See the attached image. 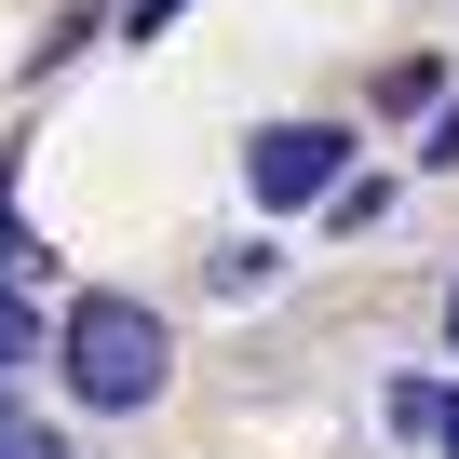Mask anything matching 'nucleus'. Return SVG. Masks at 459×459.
Wrapping results in <instances>:
<instances>
[{"mask_svg": "<svg viewBox=\"0 0 459 459\" xmlns=\"http://www.w3.org/2000/svg\"><path fill=\"white\" fill-rule=\"evenodd\" d=\"M0 459H68V432H14V446H0Z\"/></svg>", "mask_w": 459, "mask_h": 459, "instance_id": "6", "label": "nucleus"}, {"mask_svg": "<svg viewBox=\"0 0 459 459\" xmlns=\"http://www.w3.org/2000/svg\"><path fill=\"white\" fill-rule=\"evenodd\" d=\"M432 95H446V82H432V55H405V68H378V108H392V122H419Z\"/></svg>", "mask_w": 459, "mask_h": 459, "instance_id": "5", "label": "nucleus"}, {"mask_svg": "<svg viewBox=\"0 0 459 459\" xmlns=\"http://www.w3.org/2000/svg\"><path fill=\"white\" fill-rule=\"evenodd\" d=\"M378 419H392L405 446H446V392H432V378H392V405H378Z\"/></svg>", "mask_w": 459, "mask_h": 459, "instance_id": "3", "label": "nucleus"}, {"mask_svg": "<svg viewBox=\"0 0 459 459\" xmlns=\"http://www.w3.org/2000/svg\"><path fill=\"white\" fill-rule=\"evenodd\" d=\"M446 459H459V392H446Z\"/></svg>", "mask_w": 459, "mask_h": 459, "instance_id": "9", "label": "nucleus"}, {"mask_svg": "<svg viewBox=\"0 0 459 459\" xmlns=\"http://www.w3.org/2000/svg\"><path fill=\"white\" fill-rule=\"evenodd\" d=\"M14 432H28V405H14V378H0V446H14Z\"/></svg>", "mask_w": 459, "mask_h": 459, "instance_id": "7", "label": "nucleus"}, {"mask_svg": "<svg viewBox=\"0 0 459 459\" xmlns=\"http://www.w3.org/2000/svg\"><path fill=\"white\" fill-rule=\"evenodd\" d=\"M41 338H55V325H41V311H28V284H14V271H0V378H14V365H28V351H41Z\"/></svg>", "mask_w": 459, "mask_h": 459, "instance_id": "4", "label": "nucleus"}, {"mask_svg": "<svg viewBox=\"0 0 459 459\" xmlns=\"http://www.w3.org/2000/svg\"><path fill=\"white\" fill-rule=\"evenodd\" d=\"M351 162V135L338 122H271L257 149H244V189L271 203V216H298V203H325V176Z\"/></svg>", "mask_w": 459, "mask_h": 459, "instance_id": "2", "label": "nucleus"}, {"mask_svg": "<svg viewBox=\"0 0 459 459\" xmlns=\"http://www.w3.org/2000/svg\"><path fill=\"white\" fill-rule=\"evenodd\" d=\"M55 351H68V392H82L95 419H135V405H149V392L176 378V338H162V311H149V298H122V284L68 298Z\"/></svg>", "mask_w": 459, "mask_h": 459, "instance_id": "1", "label": "nucleus"}, {"mask_svg": "<svg viewBox=\"0 0 459 459\" xmlns=\"http://www.w3.org/2000/svg\"><path fill=\"white\" fill-rule=\"evenodd\" d=\"M432 162H459V108H446V122H432Z\"/></svg>", "mask_w": 459, "mask_h": 459, "instance_id": "8", "label": "nucleus"}, {"mask_svg": "<svg viewBox=\"0 0 459 459\" xmlns=\"http://www.w3.org/2000/svg\"><path fill=\"white\" fill-rule=\"evenodd\" d=\"M446 325H459V298H446Z\"/></svg>", "mask_w": 459, "mask_h": 459, "instance_id": "10", "label": "nucleus"}]
</instances>
